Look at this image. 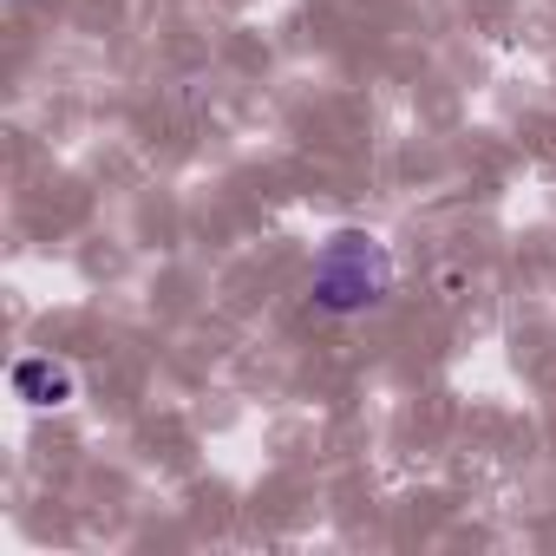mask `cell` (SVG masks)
I'll return each mask as SVG.
<instances>
[{
    "label": "cell",
    "instance_id": "2",
    "mask_svg": "<svg viewBox=\"0 0 556 556\" xmlns=\"http://www.w3.org/2000/svg\"><path fill=\"white\" fill-rule=\"evenodd\" d=\"M14 400L34 406V413L73 406V400H79V374H73L66 361H53V354H27V361H14Z\"/></svg>",
    "mask_w": 556,
    "mask_h": 556
},
{
    "label": "cell",
    "instance_id": "1",
    "mask_svg": "<svg viewBox=\"0 0 556 556\" xmlns=\"http://www.w3.org/2000/svg\"><path fill=\"white\" fill-rule=\"evenodd\" d=\"M393 249L374 236V229H334L308 268V302L321 315H367L393 295Z\"/></svg>",
    "mask_w": 556,
    "mask_h": 556
}]
</instances>
